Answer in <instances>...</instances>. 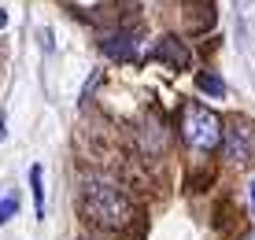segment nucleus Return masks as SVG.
Masks as SVG:
<instances>
[{
    "label": "nucleus",
    "mask_w": 255,
    "mask_h": 240,
    "mask_svg": "<svg viewBox=\"0 0 255 240\" xmlns=\"http://www.w3.org/2000/svg\"><path fill=\"white\" fill-rule=\"evenodd\" d=\"M30 189H33V203H37V218H45V170H41V163L30 166Z\"/></svg>",
    "instance_id": "39448f33"
},
{
    "label": "nucleus",
    "mask_w": 255,
    "mask_h": 240,
    "mask_svg": "<svg viewBox=\"0 0 255 240\" xmlns=\"http://www.w3.org/2000/svg\"><path fill=\"white\" fill-rule=\"evenodd\" d=\"M196 85L204 89V93H211V96H226V82L215 74V70H204V74H196Z\"/></svg>",
    "instance_id": "423d86ee"
},
{
    "label": "nucleus",
    "mask_w": 255,
    "mask_h": 240,
    "mask_svg": "<svg viewBox=\"0 0 255 240\" xmlns=\"http://www.w3.org/2000/svg\"><path fill=\"white\" fill-rule=\"evenodd\" d=\"M244 240H255V229H252V233H248V237H244Z\"/></svg>",
    "instance_id": "9b49d317"
},
{
    "label": "nucleus",
    "mask_w": 255,
    "mask_h": 240,
    "mask_svg": "<svg viewBox=\"0 0 255 240\" xmlns=\"http://www.w3.org/2000/svg\"><path fill=\"white\" fill-rule=\"evenodd\" d=\"M148 59H163V63H170L174 70H185V67L192 63L189 48H185L178 37H159L152 48H148Z\"/></svg>",
    "instance_id": "20e7f679"
},
{
    "label": "nucleus",
    "mask_w": 255,
    "mask_h": 240,
    "mask_svg": "<svg viewBox=\"0 0 255 240\" xmlns=\"http://www.w3.org/2000/svg\"><path fill=\"white\" fill-rule=\"evenodd\" d=\"M226 159H233V163H248L252 152H255V129L252 122L244 119H230V129H226Z\"/></svg>",
    "instance_id": "7ed1b4c3"
},
{
    "label": "nucleus",
    "mask_w": 255,
    "mask_h": 240,
    "mask_svg": "<svg viewBox=\"0 0 255 240\" xmlns=\"http://www.w3.org/2000/svg\"><path fill=\"white\" fill-rule=\"evenodd\" d=\"M15 215H19V200H15V196H4V200H0V226H4V222H11Z\"/></svg>",
    "instance_id": "0eeeda50"
},
{
    "label": "nucleus",
    "mask_w": 255,
    "mask_h": 240,
    "mask_svg": "<svg viewBox=\"0 0 255 240\" xmlns=\"http://www.w3.org/2000/svg\"><path fill=\"white\" fill-rule=\"evenodd\" d=\"M181 140H185L189 148H196V152H215L218 144L226 140V126L222 119H218L211 108H204V104L189 100L185 108H181Z\"/></svg>",
    "instance_id": "f03ea898"
},
{
    "label": "nucleus",
    "mask_w": 255,
    "mask_h": 240,
    "mask_svg": "<svg viewBox=\"0 0 255 240\" xmlns=\"http://www.w3.org/2000/svg\"><path fill=\"white\" fill-rule=\"evenodd\" d=\"M4 126H7V122H4V111H0V140L7 137V129H4Z\"/></svg>",
    "instance_id": "6e6552de"
},
{
    "label": "nucleus",
    "mask_w": 255,
    "mask_h": 240,
    "mask_svg": "<svg viewBox=\"0 0 255 240\" xmlns=\"http://www.w3.org/2000/svg\"><path fill=\"white\" fill-rule=\"evenodd\" d=\"M248 192H252V211H255V181H252V189H248Z\"/></svg>",
    "instance_id": "1a4fd4ad"
},
{
    "label": "nucleus",
    "mask_w": 255,
    "mask_h": 240,
    "mask_svg": "<svg viewBox=\"0 0 255 240\" xmlns=\"http://www.w3.org/2000/svg\"><path fill=\"white\" fill-rule=\"evenodd\" d=\"M4 26H7V15H4V11H0V30H4Z\"/></svg>",
    "instance_id": "9d476101"
},
{
    "label": "nucleus",
    "mask_w": 255,
    "mask_h": 240,
    "mask_svg": "<svg viewBox=\"0 0 255 240\" xmlns=\"http://www.w3.org/2000/svg\"><path fill=\"white\" fill-rule=\"evenodd\" d=\"M82 215L100 229H122L129 218H133V207L122 196V189L108 177H85L82 189Z\"/></svg>",
    "instance_id": "f257e3e1"
}]
</instances>
